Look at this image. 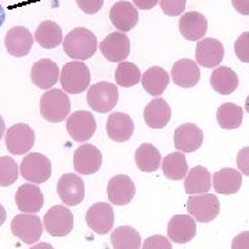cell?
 <instances>
[{
    "mask_svg": "<svg viewBox=\"0 0 249 249\" xmlns=\"http://www.w3.org/2000/svg\"><path fill=\"white\" fill-rule=\"evenodd\" d=\"M214 191L223 196H231L240 191L242 186V173L238 169L224 168L214 172L212 176Z\"/></svg>",
    "mask_w": 249,
    "mask_h": 249,
    "instance_id": "obj_27",
    "label": "cell"
},
{
    "mask_svg": "<svg viewBox=\"0 0 249 249\" xmlns=\"http://www.w3.org/2000/svg\"><path fill=\"white\" fill-rule=\"evenodd\" d=\"M65 54L75 61H85L91 58L98 49L96 35L88 28H75L68 32L62 40Z\"/></svg>",
    "mask_w": 249,
    "mask_h": 249,
    "instance_id": "obj_1",
    "label": "cell"
},
{
    "mask_svg": "<svg viewBox=\"0 0 249 249\" xmlns=\"http://www.w3.org/2000/svg\"><path fill=\"white\" fill-rule=\"evenodd\" d=\"M217 124L222 129L232 130L238 129L242 124V118H244V109L232 103H224L217 108Z\"/></svg>",
    "mask_w": 249,
    "mask_h": 249,
    "instance_id": "obj_35",
    "label": "cell"
},
{
    "mask_svg": "<svg viewBox=\"0 0 249 249\" xmlns=\"http://www.w3.org/2000/svg\"><path fill=\"white\" fill-rule=\"evenodd\" d=\"M35 36L25 27H14L9 29L4 37V46L7 53L14 57H25L34 46Z\"/></svg>",
    "mask_w": 249,
    "mask_h": 249,
    "instance_id": "obj_20",
    "label": "cell"
},
{
    "mask_svg": "<svg viewBox=\"0 0 249 249\" xmlns=\"http://www.w3.org/2000/svg\"><path fill=\"white\" fill-rule=\"evenodd\" d=\"M61 88L68 94H80L89 88L90 70L83 61L67 62L60 75Z\"/></svg>",
    "mask_w": 249,
    "mask_h": 249,
    "instance_id": "obj_3",
    "label": "cell"
},
{
    "mask_svg": "<svg viewBox=\"0 0 249 249\" xmlns=\"http://www.w3.org/2000/svg\"><path fill=\"white\" fill-rule=\"evenodd\" d=\"M4 132H6V124H4V119H3V116L0 115V140L3 139Z\"/></svg>",
    "mask_w": 249,
    "mask_h": 249,
    "instance_id": "obj_48",
    "label": "cell"
},
{
    "mask_svg": "<svg viewBox=\"0 0 249 249\" xmlns=\"http://www.w3.org/2000/svg\"><path fill=\"white\" fill-rule=\"evenodd\" d=\"M162 172L169 180H183L188 173V163L184 152H172L162 160Z\"/></svg>",
    "mask_w": 249,
    "mask_h": 249,
    "instance_id": "obj_33",
    "label": "cell"
},
{
    "mask_svg": "<svg viewBox=\"0 0 249 249\" xmlns=\"http://www.w3.org/2000/svg\"><path fill=\"white\" fill-rule=\"evenodd\" d=\"M224 58L223 43L213 37H205L196 43V61L205 68H217Z\"/></svg>",
    "mask_w": 249,
    "mask_h": 249,
    "instance_id": "obj_15",
    "label": "cell"
},
{
    "mask_svg": "<svg viewBox=\"0 0 249 249\" xmlns=\"http://www.w3.org/2000/svg\"><path fill=\"white\" fill-rule=\"evenodd\" d=\"M103 57L109 62H122L130 54V39L124 32H112L98 45Z\"/></svg>",
    "mask_w": 249,
    "mask_h": 249,
    "instance_id": "obj_11",
    "label": "cell"
},
{
    "mask_svg": "<svg viewBox=\"0 0 249 249\" xmlns=\"http://www.w3.org/2000/svg\"><path fill=\"white\" fill-rule=\"evenodd\" d=\"M111 244L114 249H140L142 235L130 226H121L111 234Z\"/></svg>",
    "mask_w": 249,
    "mask_h": 249,
    "instance_id": "obj_34",
    "label": "cell"
},
{
    "mask_svg": "<svg viewBox=\"0 0 249 249\" xmlns=\"http://www.w3.org/2000/svg\"><path fill=\"white\" fill-rule=\"evenodd\" d=\"M6 217H7V212H6L4 206L0 204V227L3 226V223L6 222Z\"/></svg>",
    "mask_w": 249,
    "mask_h": 249,
    "instance_id": "obj_46",
    "label": "cell"
},
{
    "mask_svg": "<svg viewBox=\"0 0 249 249\" xmlns=\"http://www.w3.org/2000/svg\"><path fill=\"white\" fill-rule=\"evenodd\" d=\"M46 231L53 237H65L73 229V214L64 205H55L46 212L43 217Z\"/></svg>",
    "mask_w": 249,
    "mask_h": 249,
    "instance_id": "obj_8",
    "label": "cell"
},
{
    "mask_svg": "<svg viewBox=\"0 0 249 249\" xmlns=\"http://www.w3.org/2000/svg\"><path fill=\"white\" fill-rule=\"evenodd\" d=\"M160 4L163 14L169 17H178L184 14L187 0H160Z\"/></svg>",
    "mask_w": 249,
    "mask_h": 249,
    "instance_id": "obj_38",
    "label": "cell"
},
{
    "mask_svg": "<svg viewBox=\"0 0 249 249\" xmlns=\"http://www.w3.org/2000/svg\"><path fill=\"white\" fill-rule=\"evenodd\" d=\"M204 142V132L194 124H184L175 130V147L184 154L196 151Z\"/></svg>",
    "mask_w": 249,
    "mask_h": 249,
    "instance_id": "obj_22",
    "label": "cell"
},
{
    "mask_svg": "<svg viewBox=\"0 0 249 249\" xmlns=\"http://www.w3.org/2000/svg\"><path fill=\"white\" fill-rule=\"evenodd\" d=\"M76 4L85 14L93 16L104 6V0H76Z\"/></svg>",
    "mask_w": 249,
    "mask_h": 249,
    "instance_id": "obj_41",
    "label": "cell"
},
{
    "mask_svg": "<svg viewBox=\"0 0 249 249\" xmlns=\"http://www.w3.org/2000/svg\"><path fill=\"white\" fill-rule=\"evenodd\" d=\"M231 249H249V231H242L232 238Z\"/></svg>",
    "mask_w": 249,
    "mask_h": 249,
    "instance_id": "obj_43",
    "label": "cell"
},
{
    "mask_svg": "<svg viewBox=\"0 0 249 249\" xmlns=\"http://www.w3.org/2000/svg\"><path fill=\"white\" fill-rule=\"evenodd\" d=\"M211 186H212V176L206 168L198 165L188 170L184 181V188L188 196L205 194L211 190Z\"/></svg>",
    "mask_w": 249,
    "mask_h": 249,
    "instance_id": "obj_28",
    "label": "cell"
},
{
    "mask_svg": "<svg viewBox=\"0 0 249 249\" xmlns=\"http://www.w3.org/2000/svg\"><path fill=\"white\" fill-rule=\"evenodd\" d=\"M133 4L140 10H151L160 4V0H133Z\"/></svg>",
    "mask_w": 249,
    "mask_h": 249,
    "instance_id": "obj_45",
    "label": "cell"
},
{
    "mask_svg": "<svg viewBox=\"0 0 249 249\" xmlns=\"http://www.w3.org/2000/svg\"><path fill=\"white\" fill-rule=\"evenodd\" d=\"M119 100V91L114 83L98 82L90 86L88 91V104L96 112L106 114L112 111Z\"/></svg>",
    "mask_w": 249,
    "mask_h": 249,
    "instance_id": "obj_4",
    "label": "cell"
},
{
    "mask_svg": "<svg viewBox=\"0 0 249 249\" xmlns=\"http://www.w3.org/2000/svg\"><path fill=\"white\" fill-rule=\"evenodd\" d=\"M142 249H173L172 242L163 235H151L142 242Z\"/></svg>",
    "mask_w": 249,
    "mask_h": 249,
    "instance_id": "obj_40",
    "label": "cell"
},
{
    "mask_svg": "<svg viewBox=\"0 0 249 249\" xmlns=\"http://www.w3.org/2000/svg\"><path fill=\"white\" fill-rule=\"evenodd\" d=\"M35 144V132L27 124H13L6 132V147L13 155H24Z\"/></svg>",
    "mask_w": 249,
    "mask_h": 249,
    "instance_id": "obj_10",
    "label": "cell"
},
{
    "mask_svg": "<svg viewBox=\"0 0 249 249\" xmlns=\"http://www.w3.org/2000/svg\"><path fill=\"white\" fill-rule=\"evenodd\" d=\"M234 10L242 14V16H249V0H231Z\"/></svg>",
    "mask_w": 249,
    "mask_h": 249,
    "instance_id": "obj_44",
    "label": "cell"
},
{
    "mask_svg": "<svg viewBox=\"0 0 249 249\" xmlns=\"http://www.w3.org/2000/svg\"><path fill=\"white\" fill-rule=\"evenodd\" d=\"M142 71L133 62L122 61L118 64L115 70V80L118 86L132 88L142 82Z\"/></svg>",
    "mask_w": 249,
    "mask_h": 249,
    "instance_id": "obj_36",
    "label": "cell"
},
{
    "mask_svg": "<svg viewBox=\"0 0 249 249\" xmlns=\"http://www.w3.org/2000/svg\"><path fill=\"white\" fill-rule=\"evenodd\" d=\"M17 208L24 213H37L45 204V196L42 190L36 184H22L16 193Z\"/></svg>",
    "mask_w": 249,
    "mask_h": 249,
    "instance_id": "obj_24",
    "label": "cell"
},
{
    "mask_svg": "<svg viewBox=\"0 0 249 249\" xmlns=\"http://www.w3.org/2000/svg\"><path fill=\"white\" fill-rule=\"evenodd\" d=\"M160 158L162 157H160V150L150 142L142 144L134 152V162L137 168L145 173H151L160 169Z\"/></svg>",
    "mask_w": 249,
    "mask_h": 249,
    "instance_id": "obj_32",
    "label": "cell"
},
{
    "mask_svg": "<svg viewBox=\"0 0 249 249\" xmlns=\"http://www.w3.org/2000/svg\"><path fill=\"white\" fill-rule=\"evenodd\" d=\"M178 31L190 42H199L208 32V19L198 11H187L180 16Z\"/></svg>",
    "mask_w": 249,
    "mask_h": 249,
    "instance_id": "obj_17",
    "label": "cell"
},
{
    "mask_svg": "<svg viewBox=\"0 0 249 249\" xmlns=\"http://www.w3.org/2000/svg\"><path fill=\"white\" fill-rule=\"evenodd\" d=\"M97 130V122L89 111H76L67 119V132L72 140L85 142L90 140Z\"/></svg>",
    "mask_w": 249,
    "mask_h": 249,
    "instance_id": "obj_9",
    "label": "cell"
},
{
    "mask_svg": "<svg viewBox=\"0 0 249 249\" xmlns=\"http://www.w3.org/2000/svg\"><path fill=\"white\" fill-rule=\"evenodd\" d=\"M21 176L34 184H42L52 176V162L39 152H29L21 162Z\"/></svg>",
    "mask_w": 249,
    "mask_h": 249,
    "instance_id": "obj_5",
    "label": "cell"
},
{
    "mask_svg": "<svg viewBox=\"0 0 249 249\" xmlns=\"http://www.w3.org/2000/svg\"><path fill=\"white\" fill-rule=\"evenodd\" d=\"M238 85H240L238 75L229 67H217L211 75L212 89L222 96L231 94L238 88Z\"/></svg>",
    "mask_w": 249,
    "mask_h": 249,
    "instance_id": "obj_29",
    "label": "cell"
},
{
    "mask_svg": "<svg viewBox=\"0 0 249 249\" xmlns=\"http://www.w3.org/2000/svg\"><path fill=\"white\" fill-rule=\"evenodd\" d=\"M108 199L112 205L124 206L130 204L136 196V186L133 180L126 175H116L108 181Z\"/></svg>",
    "mask_w": 249,
    "mask_h": 249,
    "instance_id": "obj_18",
    "label": "cell"
},
{
    "mask_svg": "<svg viewBox=\"0 0 249 249\" xmlns=\"http://www.w3.org/2000/svg\"><path fill=\"white\" fill-rule=\"evenodd\" d=\"M11 232L27 245L36 244L43 234V224L35 213H21L14 216L11 222Z\"/></svg>",
    "mask_w": 249,
    "mask_h": 249,
    "instance_id": "obj_7",
    "label": "cell"
},
{
    "mask_svg": "<svg viewBox=\"0 0 249 249\" xmlns=\"http://www.w3.org/2000/svg\"><path fill=\"white\" fill-rule=\"evenodd\" d=\"M31 249H54L50 244H47V242H39V244H36L34 247H31Z\"/></svg>",
    "mask_w": 249,
    "mask_h": 249,
    "instance_id": "obj_47",
    "label": "cell"
},
{
    "mask_svg": "<svg viewBox=\"0 0 249 249\" xmlns=\"http://www.w3.org/2000/svg\"><path fill=\"white\" fill-rule=\"evenodd\" d=\"M4 19H6V13H4V9H3L1 4H0V27L3 25Z\"/></svg>",
    "mask_w": 249,
    "mask_h": 249,
    "instance_id": "obj_49",
    "label": "cell"
},
{
    "mask_svg": "<svg viewBox=\"0 0 249 249\" xmlns=\"http://www.w3.org/2000/svg\"><path fill=\"white\" fill-rule=\"evenodd\" d=\"M31 80L39 89L50 90L60 80V68L49 58L39 60L32 65Z\"/></svg>",
    "mask_w": 249,
    "mask_h": 249,
    "instance_id": "obj_21",
    "label": "cell"
},
{
    "mask_svg": "<svg viewBox=\"0 0 249 249\" xmlns=\"http://www.w3.org/2000/svg\"><path fill=\"white\" fill-rule=\"evenodd\" d=\"M134 132V122L130 115L124 112H114L108 116L107 134L116 142H124L130 140Z\"/></svg>",
    "mask_w": 249,
    "mask_h": 249,
    "instance_id": "obj_25",
    "label": "cell"
},
{
    "mask_svg": "<svg viewBox=\"0 0 249 249\" xmlns=\"http://www.w3.org/2000/svg\"><path fill=\"white\" fill-rule=\"evenodd\" d=\"M19 168L10 157H0V187H9L17 181Z\"/></svg>",
    "mask_w": 249,
    "mask_h": 249,
    "instance_id": "obj_37",
    "label": "cell"
},
{
    "mask_svg": "<svg viewBox=\"0 0 249 249\" xmlns=\"http://www.w3.org/2000/svg\"><path fill=\"white\" fill-rule=\"evenodd\" d=\"M103 165V154L93 144H82L73 152V168L79 175L97 173Z\"/></svg>",
    "mask_w": 249,
    "mask_h": 249,
    "instance_id": "obj_14",
    "label": "cell"
},
{
    "mask_svg": "<svg viewBox=\"0 0 249 249\" xmlns=\"http://www.w3.org/2000/svg\"><path fill=\"white\" fill-rule=\"evenodd\" d=\"M170 82L168 72L160 67H151L142 73V85L144 90L154 97H160Z\"/></svg>",
    "mask_w": 249,
    "mask_h": 249,
    "instance_id": "obj_30",
    "label": "cell"
},
{
    "mask_svg": "<svg viewBox=\"0 0 249 249\" xmlns=\"http://www.w3.org/2000/svg\"><path fill=\"white\" fill-rule=\"evenodd\" d=\"M196 234V219L191 214H175L168 223V238L176 244H187Z\"/></svg>",
    "mask_w": 249,
    "mask_h": 249,
    "instance_id": "obj_19",
    "label": "cell"
},
{
    "mask_svg": "<svg viewBox=\"0 0 249 249\" xmlns=\"http://www.w3.org/2000/svg\"><path fill=\"white\" fill-rule=\"evenodd\" d=\"M71 112V101L61 89H50L40 98V115L47 122L60 124Z\"/></svg>",
    "mask_w": 249,
    "mask_h": 249,
    "instance_id": "obj_2",
    "label": "cell"
},
{
    "mask_svg": "<svg viewBox=\"0 0 249 249\" xmlns=\"http://www.w3.org/2000/svg\"><path fill=\"white\" fill-rule=\"evenodd\" d=\"M234 53L242 62H249V32H244L238 36L234 43Z\"/></svg>",
    "mask_w": 249,
    "mask_h": 249,
    "instance_id": "obj_39",
    "label": "cell"
},
{
    "mask_svg": "<svg viewBox=\"0 0 249 249\" xmlns=\"http://www.w3.org/2000/svg\"><path fill=\"white\" fill-rule=\"evenodd\" d=\"M245 109H247V112L249 114V96L247 97V101H245Z\"/></svg>",
    "mask_w": 249,
    "mask_h": 249,
    "instance_id": "obj_50",
    "label": "cell"
},
{
    "mask_svg": "<svg viewBox=\"0 0 249 249\" xmlns=\"http://www.w3.org/2000/svg\"><path fill=\"white\" fill-rule=\"evenodd\" d=\"M237 168L242 175L249 176V147L241 148L237 154Z\"/></svg>",
    "mask_w": 249,
    "mask_h": 249,
    "instance_id": "obj_42",
    "label": "cell"
},
{
    "mask_svg": "<svg viewBox=\"0 0 249 249\" xmlns=\"http://www.w3.org/2000/svg\"><path fill=\"white\" fill-rule=\"evenodd\" d=\"M57 194L67 206H76L85 198V183L79 175L65 173L58 178Z\"/></svg>",
    "mask_w": 249,
    "mask_h": 249,
    "instance_id": "obj_13",
    "label": "cell"
},
{
    "mask_svg": "<svg viewBox=\"0 0 249 249\" xmlns=\"http://www.w3.org/2000/svg\"><path fill=\"white\" fill-rule=\"evenodd\" d=\"M109 19L112 25L119 32H129L132 31L139 22V10L133 3H129L126 0L116 1L109 10Z\"/></svg>",
    "mask_w": 249,
    "mask_h": 249,
    "instance_id": "obj_16",
    "label": "cell"
},
{
    "mask_svg": "<svg viewBox=\"0 0 249 249\" xmlns=\"http://www.w3.org/2000/svg\"><path fill=\"white\" fill-rule=\"evenodd\" d=\"M186 206L187 212L199 223L212 222L220 213V202L217 196L209 193L190 196Z\"/></svg>",
    "mask_w": 249,
    "mask_h": 249,
    "instance_id": "obj_6",
    "label": "cell"
},
{
    "mask_svg": "<svg viewBox=\"0 0 249 249\" xmlns=\"http://www.w3.org/2000/svg\"><path fill=\"white\" fill-rule=\"evenodd\" d=\"M144 121L151 129H163L169 124L172 109L163 98L157 97L144 108Z\"/></svg>",
    "mask_w": 249,
    "mask_h": 249,
    "instance_id": "obj_26",
    "label": "cell"
},
{
    "mask_svg": "<svg viewBox=\"0 0 249 249\" xmlns=\"http://www.w3.org/2000/svg\"><path fill=\"white\" fill-rule=\"evenodd\" d=\"M170 75H172L173 83L183 89L194 88L201 79V71H199L198 64L190 58H183L175 62Z\"/></svg>",
    "mask_w": 249,
    "mask_h": 249,
    "instance_id": "obj_23",
    "label": "cell"
},
{
    "mask_svg": "<svg viewBox=\"0 0 249 249\" xmlns=\"http://www.w3.org/2000/svg\"><path fill=\"white\" fill-rule=\"evenodd\" d=\"M86 223L90 230H93L100 235L111 231L115 223L112 205L108 202H97L91 205L86 212Z\"/></svg>",
    "mask_w": 249,
    "mask_h": 249,
    "instance_id": "obj_12",
    "label": "cell"
},
{
    "mask_svg": "<svg viewBox=\"0 0 249 249\" xmlns=\"http://www.w3.org/2000/svg\"><path fill=\"white\" fill-rule=\"evenodd\" d=\"M35 40L42 46L43 49H55L57 46L61 45L64 40L62 37V29L61 27L50 19H46L43 22L39 24V27L35 31Z\"/></svg>",
    "mask_w": 249,
    "mask_h": 249,
    "instance_id": "obj_31",
    "label": "cell"
}]
</instances>
